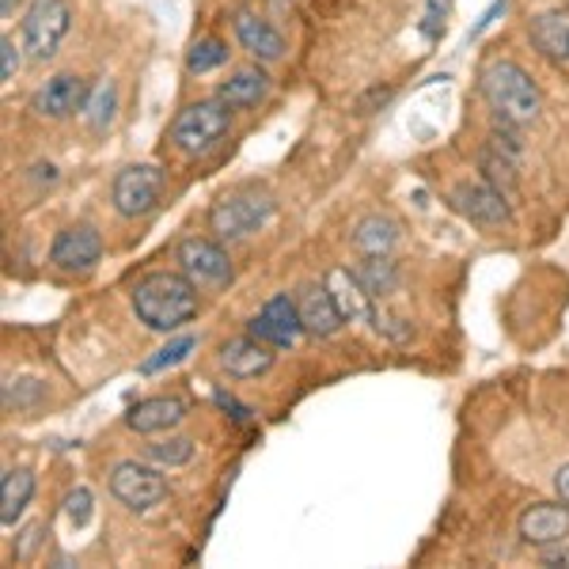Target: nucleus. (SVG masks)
I'll return each instance as SVG.
<instances>
[{"mask_svg":"<svg viewBox=\"0 0 569 569\" xmlns=\"http://www.w3.org/2000/svg\"><path fill=\"white\" fill-rule=\"evenodd\" d=\"M133 311L149 330H179L198 316V284L187 273H149L133 289Z\"/></svg>","mask_w":569,"mask_h":569,"instance_id":"nucleus-1","label":"nucleus"},{"mask_svg":"<svg viewBox=\"0 0 569 569\" xmlns=\"http://www.w3.org/2000/svg\"><path fill=\"white\" fill-rule=\"evenodd\" d=\"M479 88L490 110L501 118V126H528L543 110V96H539L536 80L517 61H490L479 77Z\"/></svg>","mask_w":569,"mask_h":569,"instance_id":"nucleus-2","label":"nucleus"},{"mask_svg":"<svg viewBox=\"0 0 569 569\" xmlns=\"http://www.w3.org/2000/svg\"><path fill=\"white\" fill-rule=\"evenodd\" d=\"M228 130H232V107H228L224 99H201V103H190L187 110H179L176 126H171V141H176L182 152L201 156L213 149L217 141H224Z\"/></svg>","mask_w":569,"mask_h":569,"instance_id":"nucleus-3","label":"nucleus"},{"mask_svg":"<svg viewBox=\"0 0 569 569\" xmlns=\"http://www.w3.org/2000/svg\"><path fill=\"white\" fill-rule=\"evenodd\" d=\"M273 217V198L266 190H232L209 209V228L220 240H243V236L259 232L266 220Z\"/></svg>","mask_w":569,"mask_h":569,"instance_id":"nucleus-4","label":"nucleus"},{"mask_svg":"<svg viewBox=\"0 0 569 569\" xmlns=\"http://www.w3.org/2000/svg\"><path fill=\"white\" fill-rule=\"evenodd\" d=\"M69 34V4L66 0H31L23 20V46L34 61H50L61 39Z\"/></svg>","mask_w":569,"mask_h":569,"instance_id":"nucleus-5","label":"nucleus"},{"mask_svg":"<svg viewBox=\"0 0 569 569\" xmlns=\"http://www.w3.org/2000/svg\"><path fill=\"white\" fill-rule=\"evenodd\" d=\"M110 493L133 512H149L152 505H160L168 498V482H163L160 471L152 467L137 463V460H126L110 471Z\"/></svg>","mask_w":569,"mask_h":569,"instance_id":"nucleus-6","label":"nucleus"},{"mask_svg":"<svg viewBox=\"0 0 569 569\" xmlns=\"http://www.w3.org/2000/svg\"><path fill=\"white\" fill-rule=\"evenodd\" d=\"M163 194V171L152 168V163H133V168L118 171L114 179V209L122 217H144L156 209V201Z\"/></svg>","mask_w":569,"mask_h":569,"instance_id":"nucleus-7","label":"nucleus"},{"mask_svg":"<svg viewBox=\"0 0 569 569\" xmlns=\"http://www.w3.org/2000/svg\"><path fill=\"white\" fill-rule=\"evenodd\" d=\"M179 266L198 289H220L232 281V262H228L224 247L213 240H182L179 243Z\"/></svg>","mask_w":569,"mask_h":569,"instance_id":"nucleus-8","label":"nucleus"},{"mask_svg":"<svg viewBox=\"0 0 569 569\" xmlns=\"http://www.w3.org/2000/svg\"><path fill=\"white\" fill-rule=\"evenodd\" d=\"M254 338H262V342H270L273 350H289V346L300 342V335H305V323H300V311H297V300L289 297H273L270 305H266L259 316L247 323Z\"/></svg>","mask_w":569,"mask_h":569,"instance_id":"nucleus-9","label":"nucleus"},{"mask_svg":"<svg viewBox=\"0 0 569 569\" xmlns=\"http://www.w3.org/2000/svg\"><path fill=\"white\" fill-rule=\"evenodd\" d=\"M452 201H456V209L479 228H501V224H509V217H512L509 198H505L498 187H490V182H460V187L452 190Z\"/></svg>","mask_w":569,"mask_h":569,"instance_id":"nucleus-10","label":"nucleus"},{"mask_svg":"<svg viewBox=\"0 0 569 569\" xmlns=\"http://www.w3.org/2000/svg\"><path fill=\"white\" fill-rule=\"evenodd\" d=\"M99 259H103V240H99V232H96V228H88V224H77V228L58 232L53 251H50V262L58 266V270H66V273H84Z\"/></svg>","mask_w":569,"mask_h":569,"instance_id":"nucleus-11","label":"nucleus"},{"mask_svg":"<svg viewBox=\"0 0 569 569\" xmlns=\"http://www.w3.org/2000/svg\"><path fill=\"white\" fill-rule=\"evenodd\" d=\"M520 539L531 547H555L569 539V501H539L520 517Z\"/></svg>","mask_w":569,"mask_h":569,"instance_id":"nucleus-12","label":"nucleus"},{"mask_svg":"<svg viewBox=\"0 0 569 569\" xmlns=\"http://www.w3.org/2000/svg\"><path fill=\"white\" fill-rule=\"evenodd\" d=\"M297 311H300V323H305V335H316V338H330L346 323L342 308H338L335 292H330L327 284H305L297 297Z\"/></svg>","mask_w":569,"mask_h":569,"instance_id":"nucleus-13","label":"nucleus"},{"mask_svg":"<svg viewBox=\"0 0 569 569\" xmlns=\"http://www.w3.org/2000/svg\"><path fill=\"white\" fill-rule=\"evenodd\" d=\"M88 84L80 77H72V72H61V77L46 80L39 88V96H34V110H39L42 118H69L77 114V110L88 107Z\"/></svg>","mask_w":569,"mask_h":569,"instance_id":"nucleus-14","label":"nucleus"},{"mask_svg":"<svg viewBox=\"0 0 569 569\" xmlns=\"http://www.w3.org/2000/svg\"><path fill=\"white\" fill-rule=\"evenodd\" d=\"M270 350L273 346L254 335L232 338V342H224V350H220V365H224L228 376H236V380H251V376H262L273 365Z\"/></svg>","mask_w":569,"mask_h":569,"instance_id":"nucleus-15","label":"nucleus"},{"mask_svg":"<svg viewBox=\"0 0 569 569\" xmlns=\"http://www.w3.org/2000/svg\"><path fill=\"white\" fill-rule=\"evenodd\" d=\"M531 46L543 53L555 66H566L569 61V12L566 8H550V12H539L528 27Z\"/></svg>","mask_w":569,"mask_h":569,"instance_id":"nucleus-16","label":"nucleus"},{"mask_svg":"<svg viewBox=\"0 0 569 569\" xmlns=\"http://www.w3.org/2000/svg\"><path fill=\"white\" fill-rule=\"evenodd\" d=\"M182 418H187V402L176 399V395H156V399L137 402L126 415V426L133 433H163V429H176Z\"/></svg>","mask_w":569,"mask_h":569,"instance_id":"nucleus-17","label":"nucleus"},{"mask_svg":"<svg viewBox=\"0 0 569 569\" xmlns=\"http://www.w3.org/2000/svg\"><path fill=\"white\" fill-rule=\"evenodd\" d=\"M236 39H240L243 50L251 53V58H259V61H278L284 53L281 31H273L270 23L259 20V16H251V12L236 16Z\"/></svg>","mask_w":569,"mask_h":569,"instance_id":"nucleus-18","label":"nucleus"},{"mask_svg":"<svg viewBox=\"0 0 569 569\" xmlns=\"http://www.w3.org/2000/svg\"><path fill=\"white\" fill-rule=\"evenodd\" d=\"M266 91H270V77H266L262 69H240L232 80H224V84L217 88V99H224L232 110H243V107L262 103Z\"/></svg>","mask_w":569,"mask_h":569,"instance_id":"nucleus-19","label":"nucleus"},{"mask_svg":"<svg viewBox=\"0 0 569 569\" xmlns=\"http://www.w3.org/2000/svg\"><path fill=\"white\" fill-rule=\"evenodd\" d=\"M31 493H34V475L31 471H23V467L4 471V479H0V520H4V528H12L16 520H20V512L27 509Z\"/></svg>","mask_w":569,"mask_h":569,"instance_id":"nucleus-20","label":"nucleus"},{"mask_svg":"<svg viewBox=\"0 0 569 569\" xmlns=\"http://www.w3.org/2000/svg\"><path fill=\"white\" fill-rule=\"evenodd\" d=\"M395 243H399V224L391 217H365L353 228V247L361 254H391Z\"/></svg>","mask_w":569,"mask_h":569,"instance_id":"nucleus-21","label":"nucleus"},{"mask_svg":"<svg viewBox=\"0 0 569 569\" xmlns=\"http://www.w3.org/2000/svg\"><path fill=\"white\" fill-rule=\"evenodd\" d=\"M327 289L335 292V300H338V308H342V316H346V319L369 316V300H372V297L365 292V284L357 281V273H350V270H330Z\"/></svg>","mask_w":569,"mask_h":569,"instance_id":"nucleus-22","label":"nucleus"},{"mask_svg":"<svg viewBox=\"0 0 569 569\" xmlns=\"http://www.w3.org/2000/svg\"><path fill=\"white\" fill-rule=\"evenodd\" d=\"M357 281L365 284V292L376 300V297H388V292H395V284H399V270H395V262L388 259V254H369L365 259L361 270H353Z\"/></svg>","mask_w":569,"mask_h":569,"instance_id":"nucleus-23","label":"nucleus"},{"mask_svg":"<svg viewBox=\"0 0 569 569\" xmlns=\"http://www.w3.org/2000/svg\"><path fill=\"white\" fill-rule=\"evenodd\" d=\"M224 58H228V50L220 39H198L187 53V69L194 72V77H201V72H213L224 66Z\"/></svg>","mask_w":569,"mask_h":569,"instance_id":"nucleus-24","label":"nucleus"},{"mask_svg":"<svg viewBox=\"0 0 569 569\" xmlns=\"http://www.w3.org/2000/svg\"><path fill=\"white\" fill-rule=\"evenodd\" d=\"M194 346H198V338H194V335L176 338V342H168L163 350H156V353L149 357V361H141V376H152V372H160V369H171V365L187 361Z\"/></svg>","mask_w":569,"mask_h":569,"instance_id":"nucleus-25","label":"nucleus"},{"mask_svg":"<svg viewBox=\"0 0 569 569\" xmlns=\"http://www.w3.org/2000/svg\"><path fill=\"white\" fill-rule=\"evenodd\" d=\"M194 456V440L187 437H171V440H160V445H149V460L156 463H168V467H179Z\"/></svg>","mask_w":569,"mask_h":569,"instance_id":"nucleus-26","label":"nucleus"},{"mask_svg":"<svg viewBox=\"0 0 569 569\" xmlns=\"http://www.w3.org/2000/svg\"><path fill=\"white\" fill-rule=\"evenodd\" d=\"M110 118H114V88L103 84L88 96V122H91V130H107Z\"/></svg>","mask_w":569,"mask_h":569,"instance_id":"nucleus-27","label":"nucleus"},{"mask_svg":"<svg viewBox=\"0 0 569 569\" xmlns=\"http://www.w3.org/2000/svg\"><path fill=\"white\" fill-rule=\"evenodd\" d=\"M66 512H69L72 525L84 528V525H88V517H91V493H88V490H72V493H69V501H66Z\"/></svg>","mask_w":569,"mask_h":569,"instance_id":"nucleus-28","label":"nucleus"},{"mask_svg":"<svg viewBox=\"0 0 569 569\" xmlns=\"http://www.w3.org/2000/svg\"><path fill=\"white\" fill-rule=\"evenodd\" d=\"M16 72H20V50H16V42L4 34V39H0V77L12 80Z\"/></svg>","mask_w":569,"mask_h":569,"instance_id":"nucleus-29","label":"nucleus"},{"mask_svg":"<svg viewBox=\"0 0 569 569\" xmlns=\"http://www.w3.org/2000/svg\"><path fill=\"white\" fill-rule=\"evenodd\" d=\"M543 566H566L569 569V547H562V543L543 547Z\"/></svg>","mask_w":569,"mask_h":569,"instance_id":"nucleus-30","label":"nucleus"},{"mask_svg":"<svg viewBox=\"0 0 569 569\" xmlns=\"http://www.w3.org/2000/svg\"><path fill=\"white\" fill-rule=\"evenodd\" d=\"M217 402H220V407H224V410H232V418H236V421H247V418H251V415H247V410L240 407V402L232 399V395L220 391V395H217Z\"/></svg>","mask_w":569,"mask_h":569,"instance_id":"nucleus-31","label":"nucleus"},{"mask_svg":"<svg viewBox=\"0 0 569 569\" xmlns=\"http://www.w3.org/2000/svg\"><path fill=\"white\" fill-rule=\"evenodd\" d=\"M555 490H558V498L569 501V463H566V467H558V475H555Z\"/></svg>","mask_w":569,"mask_h":569,"instance_id":"nucleus-32","label":"nucleus"},{"mask_svg":"<svg viewBox=\"0 0 569 569\" xmlns=\"http://www.w3.org/2000/svg\"><path fill=\"white\" fill-rule=\"evenodd\" d=\"M16 4H20V0H0V16H4V20H12Z\"/></svg>","mask_w":569,"mask_h":569,"instance_id":"nucleus-33","label":"nucleus"}]
</instances>
